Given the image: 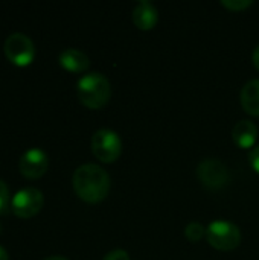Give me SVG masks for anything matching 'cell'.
<instances>
[{
    "label": "cell",
    "instance_id": "obj_14",
    "mask_svg": "<svg viewBox=\"0 0 259 260\" xmlns=\"http://www.w3.org/2000/svg\"><path fill=\"white\" fill-rule=\"evenodd\" d=\"M221 5L229 9V11H234V12H241L247 8H250L253 5L252 0H223Z\"/></svg>",
    "mask_w": 259,
    "mask_h": 260
},
{
    "label": "cell",
    "instance_id": "obj_20",
    "mask_svg": "<svg viewBox=\"0 0 259 260\" xmlns=\"http://www.w3.org/2000/svg\"><path fill=\"white\" fill-rule=\"evenodd\" d=\"M44 260H69V259L63 257V256H52V257H47V259H44Z\"/></svg>",
    "mask_w": 259,
    "mask_h": 260
},
{
    "label": "cell",
    "instance_id": "obj_6",
    "mask_svg": "<svg viewBox=\"0 0 259 260\" xmlns=\"http://www.w3.org/2000/svg\"><path fill=\"white\" fill-rule=\"evenodd\" d=\"M197 177L209 190H221L231 183V172L224 163L217 158L203 160L197 168Z\"/></svg>",
    "mask_w": 259,
    "mask_h": 260
},
{
    "label": "cell",
    "instance_id": "obj_21",
    "mask_svg": "<svg viewBox=\"0 0 259 260\" xmlns=\"http://www.w3.org/2000/svg\"><path fill=\"white\" fill-rule=\"evenodd\" d=\"M0 233H2V224H0Z\"/></svg>",
    "mask_w": 259,
    "mask_h": 260
},
{
    "label": "cell",
    "instance_id": "obj_19",
    "mask_svg": "<svg viewBox=\"0 0 259 260\" xmlns=\"http://www.w3.org/2000/svg\"><path fill=\"white\" fill-rule=\"evenodd\" d=\"M0 260H9V256H8V251L3 248V247H0Z\"/></svg>",
    "mask_w": 259,
    "mask_h": 260
},
{
    "label": "cell",
    "instance_id": "obj_5",
    "mask_svg": "<svg viewBox=\"0 0 259 260\" xmlns=\"http://www.w3.org/2000/svg\"><path fill=\"white\" fill-rule=\"evenodd\" d=\"M92 152L102 163H113L122 154V140L111 129H98L92 137Z\"/></svg>",
    "mask_w": 259,
    "mask_h": 260
},
{
    "label": "cell",
    "instance_id": "obj_9",
    "mask_svg": "<svg viewBox=\"0 0 259 260\" xmlns=\"http://www.w3.org/2000/svg\"><path fill=\"white\" fill-rule=\"evenodd\" d=\"M157 21H159V12H157V8L151 2L148 0L139 2L136 8L133 9V23L140 30L153 29L157 24Z\"/></svg>",
    "mask_w": 259,
    "mask_h": 260
},
{
    "label": "cell",
    "instance_id": "obj_18",
    "mask_svg": "<svg viewBox=\"0 0 259 260\" xmlns=\"http://www.w3.org/2000/svg\"><path fill=\"white\" fill-rule=\"evenodd\" d=\"M252 61H253V66L259 70V46L253 50V55H252Z\"/></svg>",
    "mask_w": 259,
    "mask_h": 260
},
{
    "label": "cell",
    "instance_id": "obj_12",
    "mask_svg": "<svg viewBox=\"0 0 259 260\" xmlns=\"http://www.w3.org/2000/svg\"><path fill=\"white\" fill-rule=\"evenodd\" d=\"M241 107L250 116L259 117V79L249 81L241 90Z\"/></svg>",
    "mask_w": 259,
    "mask_h": 260
},
{
    "label": "cell",
    "instance_id": "obj_4",
    "mask_svg": "<svg viewBox=\"0 0 259 260\" xmlns=\"http://www.w3.org/2000/svg\"><path fill=\"white\" fill-rule=\"evenodd\" d=\"M3 50L6 58L18 67L29 66L35 56V46L32 40L21 32H14L8 35L3 44Z\"/></svg>",
    "mask_w": 259,
    "mask_h": 260
},
{
    "label": "cell",
    "instance_id": "obj_17",
    "mask_svg": "<svg viewBox=\"0 0 259 260\" xmlns=\"http://www.w3.org/2000/svg\"><path fill=\"white\" fill-rule=\"evenodd\" d=\"M102 260H130V256L124 250H114V251H110Z\"/></svg>",
    "mask_w": 259,
    "mask_h": 260
},
{
    "label": "cell",
    "instance_id": "obj_3",
    "mask_svg": "<svg viewBox=\"0 0 259 260\" xmlns=\"http://www.w3.org/2000/svg\"><path fill=\"white\" fill-rule=\"evenodd\" d=\"M206 239L218 251H232L241 244V232L232 222L214 221L206 229Z\"/></svg>",
    "mask_w": 259,
    "mask_h": 260
},
{
    "label": "cell",
    "instance_id": "obj_11",
    "mask_svg": "<svg viewBox=\"0 0 259 260\" xmlns=\"http://www.w3.org/2000/svg\"><path fill=\"white\" fill-rule=\"evenodd\" d=\"M60 64L70 73H82L89 69V56L78 49H66L60 53Z\"/></svg>",
    "mask_w": 259,
    "mask_h": 260
},
{
    "label": "cell",
    "instance_id": "obj_7",
    "mask_svg": "<svg viewBox=\"0 0 259 260\" xmlns=\"http://www.w3.org/2000/svg\"><path fill=\"white\" fill-rule=\"evenodd\" d=\"M44 204L43 193L35 187H24L11 198V210L21 219L35 216Z\"/></svg>",
    "mask_w": 259,
    "mask_h": 260
},
{
    "label": "cell",
    "instance_id": "obj_15",
    "mask_svg": "<svg viewBox=\"0 0 259 260\" xmlns=\"http://www.w3.org/2000/svg\"><path fill=\"white\" fill-rule=\"evenodd\" d=\"M11 207V197L8 186L0 180V215H3Z\"/></svg>",
    "mask_w": 259,
    "mask_h": 260
},
{
    "label": "cell",
    "instance_id": "obj_13",
    "mask_svg": "<svg viewBox=\"0 0 259 260\" xmlns=\"http://www.w3.org/2000/svg\"><path fill=\"white\" fill-rule=\"evenodd\" d=\"M185 236L189 242H200L206 236V229L198 222H191L185 229Z\"/></svg>",
    "mask_w": 259,
    "mask_h": 260
},
{
    "label": "cell",
    "instance_id": "obj_2",
    "mask_svg": "<svg viewBox=\"0 0 259 260\" xmlns=\"http://www.w3.org/2000/svg\"><path fill=\"white\" fill-rule=\"evenodd\" d=\"M78 98L81 104L90 110H99L111 98V85L108 79L98 72L84 75L78 81Z\"/></svg>",
    "mask_w": 259,
    "mask_h": 260
},
{
    "label": "cell",
    "instance_id": "obj_8",
    "mask_svg": "<svg viewBox=\"0 0 259 260\" xmlns=\"http://www.w3.org/2000/svg\"><path fill=\"white\" fill-rule=\"evenodd\" d=\"M49 168V158L47 154L38 148H31L27 149L18 161V169L23 177L29 180H37L46 174Z\"/></svg>",
    "mask_w": 259,
    "mask_h": 260
},
{
    "label": "cell",
    "instance_id": "obj_10",
    "mask_svg": "<svg viewBox=\"0 0 259 260\" xmlns=\"http://www.w3.org/2000/svg\"><path fill=\"white\" fill-rule=\"evenodd\" d=\"M232 139L235 145L241 149H249L255 146L258 139V128L250 120H240L232 129Z\"/></svg>",
    "mask_w": 259,
    "mask_h": 260
},
{
    "label": "cell",
    "instance_id": "obj_1",
    "mask_svg": "<svg viewBox=\"0 0 259 260\" xmlns=\"http://www.w3.org/2000/svg\"><path fill=\"white\" fill-rule=\"evenodd\" d=\"M73 190L89 204H98L107 198L111 181L108 174L98 165H82L73 172Z\"/></svg>",
    "mask_w": 259,
    "mask_h": 260
},
{
    "label": "cell",
    "instance_id": "obj_16",
    "mask_svg": "<svg viewBox=\"0 0 259 260\" xmlns=\"http://www.w3.org/2000/svg\"><path fill=\"white\" fill-rule=\"evenodd\" d=\"M249 161H250V166H252V169L259 174V146H255L252 151H250V154H249Z\"/></svg>",
    "mask_w": 259,
    "mask_h": 260
}]
</instances>
